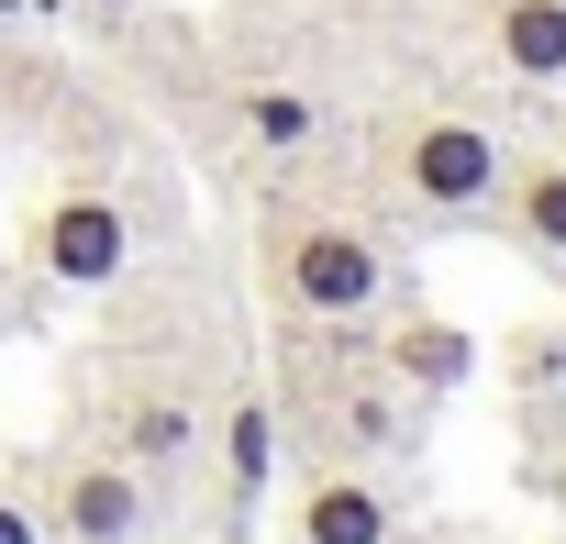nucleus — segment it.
<instances>
[{
	"label": "nucleus",
	"instance_id": "1",
	"mask_svg": "<svg viewBox=\"0 0 566 544\" xmlns=\"http://www.w3.org/2000/svg\"><path fill=\"white\" fill-rule=\"evenodd\" d=\"M266 266H277V301L301 323H367L389 301V255L345 211H277L266 222Z\"/></svg>",
	"mask_w": 566,
	"mask_h": 544
},
{
	"label": "nucleus",
	"instance_id": "2",
	"mask_svg": "<svg viewBox=\"0 0 566 544\" xmlns=\"http://www.w3.org/2000/svg\"><path fill=\"white\" fill-rule=\"evenodd\" d=\"M389 167H400V189H411L422 211H489L511 156H500V134H489L478 112H411L400 145H389Z\"/></svg>",
	"mask_w": 566,
	"mask_h": 544
},
{
	"label": "nucleus",
	"instance_id": "3",
	"mask_svg": "<svg viewBox=\"0 0 566 544\" xmlns=\"http://www.w3.org/2000/svg\"><path fill=\"white\" fill-rule=\"evenodd\" d=\"M34 266L56 290H112L123 266H134V211L112 189H56L34 211Z\"/></svg>",
	"mask_w": 566,
	"mask_h": 544
},
{
	"label": "nucleus",
	"instance_id": "4",
	"mask_svg": "<svg viewBox=\"0 0 566 544\" xmlns=\"http://www.w3.org/2000/svg\"><path fill=\"white\" fill-rule=\"evenodd\" d=\"M145 467L134 456H90V467H67L56 478V544H134L145 533Z\"/></svg>",
	"mask_w": 566,
	"mask_h": 544
},
{
	"label": "nucleus",
	"instance_id": "5",
	"mask_svg": "<svg viewBox=\"0 0 566 544\" xmlns=\"http://www.w3.org/2000/svg\"><path fill=\"white\" fill-rule=\"evenodd\" d=\"M389 533H400V500L367 467H323L301 489V544H389Z\"/></svg>",
	"mask_w": 566,
	"mask_h": 544
},
{
	"label": "nucleus",
	"instance_id": "6",
	"mask_svg": "<svg viewBox=\"0 0 566 544\" xmlns=\"http://www.w3.org/2000/svg\"><path fill=\"white\" fill-rule=\"evenodd\" d=\"M500 222H511L533 255H566V156H522V167H500Z\"/></svg>",
	"mask_w": 566,
	"mask_h": 544
},
{
	"label": "nucleus",
	"instance_id": "7",
	"mask_svg": "<svg viewBox=\"0 0 566 544\" xmlns=\"http://www.w3.org/2000/svg\"><path fill=\"white\" fill-rule=\"evenodd\" d=\"M489 45H500L511 79H566V0H500Z\"/></svg>",
	"mask_w": 566,
	"mask_h": 544
},
{
	"label": "nucleus",
	"instance_id": "8",
	"mask_svg": "<svg viewBox=\"0 0 566 544\" xmlns=\"http://www.w3.org/2000/svg\"><path fill=\"white\" fill-rule=\"evenodd\" d=\"M123 456L156 478V467H189L200 456V400L189 389H145L134 411H123Z\"/></svg>",
	"mask_w": 566,
	"mask_h": 544
},
{
	"label": "nucleus",
	"instance_id": "9",
	"mask_svg": "<svg viewBox=\"0 0 566 544\" xmlns=\"http://www.w3.org/2000/svg\"><path fill=\"white\" fill-rule=\"evenodd\" d=\"M266 467H277V411L244 389V400L222 411V478H233V500H244V511L266 500Z\"/></svg>",
	"mask_w": 566,
	"mask_h": 544
},
{
	"label": "nucleus",
	"instance_id": "10",
	"mask_svg": "<svg viewBox=\"0 0 566 544\" xmlns=\"http://www.w3.org/2000/svg\"><path fill=\"white\" fill-rule=\"evenodd\" d=\"M244 134L266 156H301V145H323V101L290 90V79H266V90H244Z\"/></svg>",
	"mask_w": 566,
	"mask_h": 544
},
{
	"label": "nucleus",
	"instance_id": "11",
	"mask_svg": "<svg viewBox=\"0 0 566 544\" xmlns=\"http://www.w3.org/2000/svg\"><path fill=\"white\" fill-rule=\"evenodd\" d=\"M389 367H400L411 389H455V378L478 367V345H467L455 323H400V334H389Z\"/></svg>",
	"mask_w": 566,
	"mask_h": 544
},
{
	"label": "nucleus",
	"instance_id": "12",
	"mask_svg": "<svg viewBox=\"0 0 566 544\" xmlns=\"http://www.w3.org/2000/svg\"><path fill=\"white\" fill-rule=\"evenodd\" d=\"M334 433H356V444H389L400 422H389V400H345V411H334Z\"/></svg>",
	"mask_w": 566,
	"mask_h": 544
},
{
	"label": "nucleus",
	"instance_id": "13",
	"mask_svg": "<svg viewBox=\"0 0 566 544\" xmlns=\"http://www.w3.org/2000/svg\"><path fill=\"white\" fill-rule=\"evenodd\" d=\"M0 544H45V522H34V500H23V489H0Z\"/></svg>",
	"mask_w": 566,
	"mask_h": 544
},
{
	"label": "nucleus",
	"instance_id": "14",
	"mask_svg": "<svg viewBox=\"0 0 566 544\" xmlns=\"http://www.w3.org/2000/svg\"><path fill=\"white\" fill-rule=\"evenodd\" d=\"M90 12H134V0H90Z\"/></svg>",
	"mask_w": 566,
	"mask_h": 544
},
{
	"label": "nucleus",
	"instance_id": "15",
	"mask_svg": "<svg viewBox=\"0 0 566 544\" xmlns=\"http://www.w3.org/2000/svg\"><path fill=\"white\" fill-rule=\"evenodd\" d=\"M0 12H23V0H0Z\"/></svg>",
	"mask_w": 566,
	"mask_h": 544
}]
</instances>
